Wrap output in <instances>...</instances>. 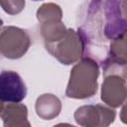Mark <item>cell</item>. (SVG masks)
Segmentation results:
<instances>
[{
	"label": "cell",
	"instance_id": "1",
	"mask_svg": "<svg viewBox=\"0 0 127 127\" xmlns=\"http://www.w3.org/2000/svg\"><path fill=\"white\" fill-rule=\"evenodd\" d=\"M98 64L91 58H83L70 70L65 94L70 98H87L97 90Z\"/></svg>",
	"mask_w": 127,
	"mask_h": 127
},
{
	"label": "cell",
	"instance_id": "2",
	"mask_svg": "<svg viewBox=\"0 0 127 127\" xmlns=\"http://www.w3.org/2000/svg\"><path fill=\"white\" fill-rule=\"evenodd\" d=\"M46 49L64 64H70L83 57L84 44L78 32L68 29L59 41L46 44Z\"/></svg>",
	"mask_w": 127,
	"mask_h": 127
},
{
	"label": "cell",
	"instance_id": "3",
	"mask_svg": "<svg viewBox=\"0 0 127 127\" xmlns=\"http://www.w3.org/2000/svg\"><path fill=\"white\" fill-rule=\"evenodd\" d=\"M30 37L26 31L14 27H2L0 48L1 54L7 59H19L26 54L30 47Z\"/></svg>",
	"mask_w": 127,
	"mask_h": 127
},
{
	"label": "cell",
	"instance_id": "4",
	"mask_svg": "<svg viewBox=\"0 0 127 127\" xmlns=\"http://www.w3.org/2000/svg\"><path fill=\"white\" fill-rule=\"evenodd\" d=\"M27 95V87L22 77L13 70H2L0 76L1 103L21 102Z\"/></svg>",
	"mask_w": 127,
	"mask_h": 127
},
{
	"label": "cell",
	"instance_id": "5",
	"mask_svg": "<svg viewBox=\"0 0 127 127\" xmlns=\"http://www.w3.org/2000/svg\"><path fill=\"white\" fill-rule=\"evenodd\" d=\"M115 112L100 104L84 105L76 109L74 119L82 126H108L114 121Z\"/></svg>",
	"mask_w": 127,
	"mask_h": 127
},
{
	"label": "cell",
	"instance_id": "6",
	"mask_svg": "<svg viewBox=\"0 0 127 127\" xmlns=\"http://www.w3.org/2000/svg\"><path fill=\"white\" fill-rule=\"evenodd\" d=\"M101 99L111 107H118L127 99L126 78L118 74L104 76L101 87Z\"/></svg>",
	"mask_w": 127,
	"mask_h": 127
},
{
	"label": "cell",
	"instance_id": "7",
	"mask_svg": "<svg viewBox=\"0 0 127 127\" xmlns=\"http://www.w3.org/2000/svg\"><path fill=\"white\" fill-rule=\"evenodd\" d=\"M28 109L20 102L1 103V119L4 126H30Z\"/></svg>",
	"mask_w": 127,
	"mask_h": 127
},
{
	"label": "cell",
	"instance_id": "8",
	"mask_svg": "<svg viewBox=\"0 0 127 127\" xmlns=\"http://www.w3.org/2000/svg\"><path fill=\"white\" fill-rule=\"evenodd\" d=\"M61 108L60 99L51 93L41 95L36 101V112L45 120H51L57 117L60 114Z\"/></svg>",
	"mask_w": 127,
	"mask_h": 127
},
{
	"label": "cell",
	"instance_id": "9",
	"mask_svg": "<svg viewBox=\"0 0 127 127\" xmlns=\"http://www.w3.org/2000/svg\"><path fill=\"white\" fill-rule=\"evenodd\" d=\"M109 53L110 57L127 63V30L111 41Z\"/></svg>",
	"mask_w": 127,
	"mask_h": 127
},
{
	"label": "cell",
	"instance_id": "10",
	"mask_svg": "<svg viewBox=\"0 0 127 127\" xmlns=\"http://www.w3.org/2000/svg\"><path fill=\"white\" fill-rule=\"evenodd\" d=\"M37 18L40 23L49 20H61L62 19V10L59 5L48 3L42 5L37 11Z\"/></svg>",
	"mask_w": 127,
	"mask_h": 127
},
{
	"label": "cell",
	"instance_id": "11",
	"mask_svg": "<svg viewBox=\"0 0 127 127\" xmlns=\"http://www.w3.org/2000/svg\"><path fill=\"white\" fill-rule=\"evenodd\" d=\"M2 9L10 15L20 13L25 7V0H1Z\"/></svg>",
	"mask_w": 127,
	"mask_h": 127
},
{
	"label": "cell",
	"instance_id": "12",
	"mask_svg": "<svg viewBox=\"0 0 127 127\" xmlns=\"http://www.w3.org/2000/svg\"><path fill=\"white\" fill-rule=\"evenodd\" d=\"M120 118H121V121L125 124H127V103L123 106L122 110H121V113H120Z\"/></svg>",
	"mask_w": 127,
	"mask_h": 127
},
{
	"label": "cell",
	"instance_id": "13",
	"mask_svg": "<svg viewBox=\"0 0 127 127\" xmlns=\"http://www.w3.org/2000/svg\"><path fill=\"white\" fill-rule=\"evenodd\" d=\"M121 10H122V16L124 17L125 20H127V0H122Z\"/></svg>",
	"mask_w": 127,
	"mask_h": 127
},
{
	"label": "cell",
	"instance_id": "14",
	"mask_svg": "<svg viewBox=\"0 0 127 127\" xmlns=\"http://www.w3.org/2000/svg\"><path fill=\"white\" fill-rule=\"evenodd\" d=\"M33 1H39V0H33Z\"/></svg>",
	"mask_w": 127,
	"mask_h": 127
}]
</instances>
